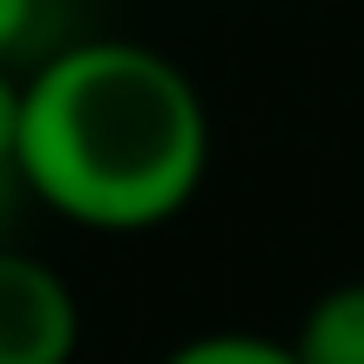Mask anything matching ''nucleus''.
<instances>
[{"label": "nucleus", "mask_w": 364, "mask_h": 364, "mask_svg": "<svg viewBox=\"0 0 364 364\" xmlns=\"http://www.w3.org/2000/svg\"><path fill=\"white\" fill-rule=\"evenodd\" d=\"M209 169L196 81L142 41L61 48L21 88L14 176L81 230H156Z\"/></svg>", "instance_id": "1"}, {"label": "nucleus", "mask_w": 364, "mask_h": 364, "mask_svg": "<svg viewBox=\"0 0 364 364\" xmlns=\"http://www.w3.org/2000/svg\"><path fill=\"white\" fill-rule=\"evenodd\" d=\"M81 304L61 270L27 250H0V364H75Z\"/></svg>", "instance_id": "2"}, {"label": "nucleus", "mask_w": 364, "mask_h": 364, "mask_svg": "<svg viewBox=\"0 0 364 364\" xmlns=\"http://www.w3.org/2000/svg\"><path fill=\"white\" fill-rule=\"evenodd\" d=\"M290 351L304 364H364V284H338L304 311Z\"/></svg>", "instance_id": "3"}, {"label": "nucleus", "mask_w": 364, "mask_h": 364, "mask_svg": "<svg viewBox=\"0 0 364 364\" xmlns=\"http://www.w3.org/2000/svg\"><path fill=\"white\" fill-rule=\"evenodd\" d=\"M162 364H304L284 338H257V331H209V338L176 344Z\"/></svg>", "instance_id": "4"}, {"label": "nucleus", "mask_w": 364, "mask_h": 364, "mask_svg": "<svg viewBox=\"0 0 364 364\" xmlns=\"http://www.w3.org/2000/svg\"><path fill=\"white\" fill-rule=\"evenodd\" d=\"M14 149H21V81L0 61V182H21L14 176Z\"/></svg>", "instance_id": "5"}, {"label": "nucleus", "mask_w": 364, "mask_h": 364, "mask_svg": "<svg viewBox=\"0 0 364 364\" xmlns=\"http://www.w3.org/2000/svg\"><path fill=\"white\" fill-rule=\"evenodd\" d=\"M34 21H41V0H0V61L27 48Z\"/></svg>", "instance_id": "6"}]
</instances>
